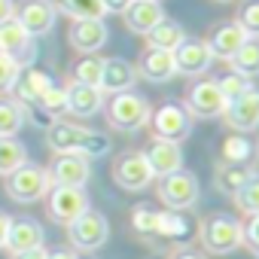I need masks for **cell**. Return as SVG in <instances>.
Returning a JSON list of instances; mask_svg holds the SVG:
<instances>
[{
    "label": "cell",
    "instance_id": "cell-1",
    "mask_svg": "<svg viewBox=\"0 0 259 259\" xmlns=\"http://www.w3.org/2000/svg\"><path fill=\"white\" fill-rule=\"evenodd\" d=\"M46 144L52 153H76L85 159H101L110 153V138L92 128L64 122V119H52L46 128Z\"/></svg>",
    "mask_w": 259,
    "mask_h": 259
},
{
    "label": "cell",
    "instance_id": "cell-2",
    "mask_svg": "<svg viewBox=\"0 0 259 259\" xmlns=\"http://www.w3.org/2000/svg\"><path fill=\"white\" fill-rule=\"evenodd\" d=\"M198 238H201L204 250H210L217 256H226V253H235L244 244V223H238L229 213H213L198 226Z\"/></svg>",
    "mask_w": 259,
    "mask_h": 259
},
{
    "label": "cell",
    "instance_id": "cell-3",
    "mask_svg": "<svg viewBox=\"0 0 259 259\" xmlns=\"http://www.w3.org/2000/svg\"><path fill=\"white\" fill-rule=\"evenodd\" d=\"M150 116H153L150 101L132 89L113 95L107 104V122L113 128H119V132H138V128H144L150 122Z\"/></svg>",
    "mask_w": 259,
    "mask_h": 259
},
{
    "label": "cell",
    "instance_id": "cell-4",
    "mask_svg": "<svg viewBox=\"0 0 259 259\" xmlns=\"http://www.w3.org/2000/svg\"><path fill=\"white\" fill-rule=\"evenodd\" d=\"M49 189H52L49 171L40 165H31V162H25L19 171H13L7 177V195L19 204H34V201L46 198Z\"/></svg>",
    "mask_w": 259,
    "mask_h": 259
},
{
    "label": "cell",
    "instance_id": "cell-5",
    "mask_svg": "<svg viewBox=\"0 0 259 259\" xmlns=\"http://www.w3.org/2000/svg\"><path fill=\"white\" fill-rule=\"evenodd\" d=\"M150 125H153V135L159 141H171V144H180L192 135V116L183 104L177 101H168L162 104L153 116H150Z\"/></svg>",
    "mask_w": 259,
    "mask_h": 259
},
{
    "label": "cell",
    "instance_id": "cell-6",
    "mask_svg": "<svg viewBox=\"0 0 259 259\" xmlns=\"http://www.w3.org/2000/svg\"><path fill=\"white\" fill-rule=\"evenodd\" d=\"M159 198L168 210H189L198 201V177L192 171H174L159 177Z\"/></svg>",
    "mask_w": 259,
    "mask_h": 259
},
{
    "label": "cell",
    "instance_id": "cell-7",
    "mask_svg": "<svg viewBox=\"0 0 259 259\" xmlns=\"http://www.w3.org/2000/svg\"><path fill=\"white\" fill-rule=\"evenodd\" d=\"M110 238V226H107V217L98 213V210H85L79 213L73 223H67V241L76 247V250H98L104 247Z\"/></svg>",
    "mask_w": 259,
    "mask_h": 259
},
{
    "label": "cell",
    "instance_id": "cell-8",
    "mask_svg": "<svg viewBox=\"0 0 259 259\" xmlns=\"http://www.w3.org/2000/svg\"><path fill=\"white\" fill-rule=\"evenodd\" d=\"M46 207H49V217L58 223V226H67L73 223L79 213L89 210V195L85 189L79 186H52L46 192Z\"/></svg>",
    "mask_w": 259,
    "mask_h": 259
},
{
    "label": "cell",
    "instance_id": "cell-9",
    "mask_svg": "<svg viewBox=\"0 0 259 259\" xmlns=\"http://www.w3.org/2000/svg\"><path fill=\"white\" fill-rule=\"evenodd\" d=\"M113 177L128 192H144L153 183L156 174H153V168H150V162H147L144 153H122L116 159V165H113Z\"/></svg>",
    "mask_w": 259,
    "mask_h": 259
},
{
    "label": "cell",
    "instance_id": "cell-10",
    "mask_svg": "<svg viewBox=\"0 0 259 259\" xmlns=\"http://www.w3.org/2000/svg\"><path fill=\"white\" fill-rule=\"evenodd\" d=\"M183 107L195 119H217V116L226 113V98H223V92H220V85L213 79H201V82H195L186 92V104Z\"/></svg>",
    "mask_w": 259,
    "mask_h": 259
},
{
    "label": "cell",
    "instance_id": "cell-11",
    "mask_svg": "<svg viewBox=\"0 0 259 259\" xmlns=\"http://www.w3.org/2000/svg\"><path fill=\"white\" fill-rule=\"evenodd\" d=\"M37 37H31L19 22H16V16L10 19V22H4L0 25V55H10L13 61H19L22 67H31V61H34V55H37V43H34Z\"/></svg>",
    "mask_w": 259,
    "mask_h": 259
},
{
    "label": "cell",
    "instance_id": "cell-12",
    "mask_svg": "<svg viewBox=\"0 0 259 259\" xmlns=\"http://www.w3.org/2000/svg\"><path fill=\"white\" fill-rule=\"evenodd\" d=\"M46 171H49L52 186H79V189H85V183L92 177L89 159L85 156H76V153H58L55 162Z\"/></svg>",
    "mask_w": 259,
    "mask_h": 259
},
{
    "label": "cell",
    "instance_id": "cell-13",
    "mask_svg": "<svg viewBox=\"0 0 259 259\" xmlns=\"http://www.w3.org/2000/svg\"><path fill=\"white\" fill-rule=\"evenodd\" d=\"M58 10L49 0H28V4L16 7V22L31 34V37H46L55 28Z\"/></svg>",
    "mask_w": 259,
    "mask_h": 259
},
{
    "label": "cell",
    "instance_id": "cell-14",
    "mask_svg": "<svg viewBox=\"0 0 259 259\" xmlns=\"http://www.w3.org/2000/svg\"><path fill=\"white\" fill-rule=\"evenodd\" d=\"M223 119L235 128V132L247 135L253 128H259V89L250 85L241 98H235L232 104H226V113Z\"/></svg>",
    "mask_w": 259,
    "mask_h": 259
},
{
    "label": "cell",
    "instance_id": "cell-15",
    "mask_svg": "<svg viewBox=\"0 0 259 259\" xmlns=\"http://www.w3.org/2000/svg\"><path fill=\"white\" fill-rule=\"evenodd\" d=\"M174 64H177V73H183V76H201L213 64V55H210V49H207L204 40L186 37L174 49Z\"/></svg>",
    "mask_w": 259,
    "mask_h": 259
},
{
    "label": "cell",
    "instance_id": "cell-16",
    "mask_svg": "<svg viewBox=\"0 0 259 259\" xmlns=\"http://www.w3.org/2000/svg\"><path fill=\"white\" fill-rule=\"evenodd\" d=\"M110 31L104 25V19H82L70 25V46L82 55H95L104 43H107Z\"/></svg>",
    "mask_w": 259,
    "mask_h": 259
},
{
    "label": "cell",
    "instance_id": "cell-17",
    "mask_svg": "<svg viewBox=\"0 0 259 259\" xmlns=\"http://www.w3.org/2000/svg\"><path fill=\"white\" fill-rule=\"evenodd\" d=\"M122 19H125V28H128V31L147 37V34L165 19V10H162L159 0H135V4L122 13Z\"/></svg>",
    "mask_w": 259,
    "mask_h": 259
},
{
    "label": "cell",
    "instance_id": "cell-18",
    "mask_svg": "<svg viewBox=\"0 0 259 259\" xmlns=\"http://www.w3.org/2000/svg\"><path fill=\"white\" fill-rule=\"evenodd\" d=\"M138 79V70L135 64H128L125 58H104V70H101V92L104 95H119V92H128Z\"/></svg>",
    "mask_w": 259,
    "mask_h": 259
},
{
    "label": "cell",
    "instance_id": "cell-19",
    "mask_svg": "<svg viewBox=\"0 0 259 259\" xmlns=\"http://www.w3.org/2000/svg\"><path fill=\"white\" fill-rule=\"evenodd\" d=\"M144 156H147V162H150L156 177H165V174H174V171L183 168V150H180V144H171V141H159L156 138L144 150Z\"/></svg>",
    "mask_w": 259,
    "mask_h": 259
},
{
    "label": "cell",
    "instance_id": "cell-20",
    "mask_svg": "<svg viewBox=\"0 0 259 259\" xmlns=\"http://www.w3.org/2000/svg\"><path fill=\"white\" fill-rule=\"evenodd\" d=\"M49 85H52V76H49L46 70H40V67L31 64V67H22V73H19V79H16V85H13L10 92L16 95L19 104L31 107V104L40 101V95H43Z\"/></svg>",
    "mask_w": 259,
    "mask_h": 259
},
{
    "label": "cell",
    "instance_id": "cell-21",
    "mask_svg": "<svg viewBox=\"0 0 259 259\" xmlns=\"http://www.w3.org/2000/svg\"><path fill=\"white\" fill-rule=\"evenodd\" d=\"M101 110H104V92L98 85H82V82L67 85V113H73L79 119H89Z\"/></svg>",
    "mask_w": 259,
    "mask_h": 259
},
{
    "label": "cell",
    "instance_id": "cell-22",
    "mask_svg": "<svg viewBox=\"0 0 259 259\" xmlns=\"http://www.w3.org/2000/svg\"><path fill=\"white\" fill-rule=\"evenodd\" d=\"M244 40H247V34H244L235 22H226V25H217L204 43H207V49H210V55H213V58L229 61V58L244 46Z\"/></svg>",
    "mask_w": 259,
    "mask_h": 259
},
{
    "label": "cell",
    "instance_id": "cell-23",
    "mask_svg": "<svg viewBox=\"0 0 259 259\" xmlns=\"http://www.w3.org/2000/svg\"><path fill=\"white\" fill-rule=\"evenodd\" d=\"M138 73L150 82H168L174 73H177V64H174V52H165V49H150L141 55V64H138Z\"/></svg>",
    "mask_w": 259,
    "mask_h": 259
},
{
    "label": "cell",
    "instance_id": "cell-24",
    "mask_svg": "<svg viewBox=\"0 0 259 259\" xmlns=\"http://www.w3.org/2000/svg\"><path fill=\"white\" fill-rule=\"evenodd\" d=\"M43 226L37 220H13L10 223V235H7V250L10 253H25V250H37L43 247Z\"/></svg>",
    "mask_w": 259,
    "mask_h": 259
},
{
    "label": "cell",
    "instance_id": "cell-25",
    "mask_svg": "<svg viewBox=\"0 0 259 259\" xmlns=\"http://www.w3.org/2000/svg\"><path fill=\"white\" fill-rule=\"evenodd\" d=\"M195 235V223L186 217V210H159V235L171 244H186Z\"/></svg>",
    "mask_w": 259,
    "mask_h": 259
},
{
    "label": "cell",
    "instance_id": "cell-26",
    "mask_svg": "<svg viewBox=\"0 0 259 259\" xmlns=\"http://www.w3.org/2000/svg\"><path fill=\"white\" fill-rule=\"evenodd\" d=\"M253 177H259V174H256V168H250L247 162H241V165H220V168H217V180H213V183H217V189H220V192H226V195H232V198H235V195H238L250 180H253Z\"/></svg>",
    "mask_w": 259,
    "mask_h": 259
},
{
    "label": "cell",
    "instance_id": "cell-27",
    "mask_svg": "<svg viewBox=\"0 0 259 259\" xmlns=\"http://www.w3.org/2000/svg\"><path fill=\"white\" fill-rule=\"evenodd\" d=\"M183 40H186L183 25H180V22H171V19H162V22L147 34V46H150V49H165V52H174Z\"/></svg>",
    "mask_w": 259,
    "mask_h": 259
},
{
    "label": "cell",
    "instance_id": "cell-28",
    "mask_svg": "<svg viewBox=\"0 0 259 259\" xmlns=\"http://www.w3.org/2000/svg\"><path fill=\"white\" fill-rule=\"evenodd\" d=\"M256 153V147L247 141V135H241V132H235V135H229V138H223L220 141V165H241V162H247L250 156Z\"/></svg>",
    "mask_w": 259,
    "mask_h": 259
},
{
    "label": "cell",
    "instance_id": "cell-29",
    "mask_svg": "<svg viewBox=\"0 0 259 259\" xmlns=\"http://www.w3.org/2000/svg\"><path fill=\"white\" fill-rule=\"evenodd\" d=\"M229 64H232V70L235 73H241L244 79H256L259 76V40H244V46L229 58Z\"/></svg>",
    "mask_w": 259,
    "mask_h": 259
},
{
    "label": "cell",
    "instance_id": "cell-30",
    "mask_svg": "<svg viewBox=\"0 0 259 259\" xmlns=\"http://www.w3.org/2000/svg\"><path fill=\"white\" fill-rule=\"evenodd\" d=\"M25 119V104H19L16 98H0V138H16Z\"/></svg>",
    "mask_w": 259,
    "mask_h": 259
},
{
    "label": "cell",
    "instance_id": "cell-31",
    "mask_svg": "<svg viewBox=\"0 0 259 259\" xmlns=\"http://www.w3.org/2000/svg\"><path fill=\"white\" fill-rule=\"evenodd\" d=\"M28 162V147L16 138H0V177H10Z\"/></svg>",
    "mask_w": 259,
    "mask_h": 259
},
{
    "label": "cell",
    "instance_id": "cell-32",
    "mask_svg": "<svg viewBox=\"0 0 259 259\" xmlns=\"http://www.w3.org/2000/svg\"><path fill=\"white\" fill-rule=\"evenodd\" d=\"M55 10H61V13L70 16L73 22H82V19H104V16H107L104 0H61Z\"/></svg>",
    "mask_w": 259,
    "mask_h": 259
},
{
    "label": "cell",
    "instance_id": "cell-33",
    "mask_svg": "<svg viewBox=\"0 0 259 259\" xmlns=\"http://www.w3.org/2000/svg\"><path fill=\"white\" fill-rule=\"evenodd\" d=\"M101 70H104V58L82 55V58L73 64L70 76H73V82H82V85H101Z\"/></svg>",
    "mask_w": 259,
    "mask_h": 259
},
{
    "label": "cell",
    "instance_id": "cell-34",
    "mask_svg": "<svg viewBox=\"0 0 259 259\" xmlns=\"http://www.w3.org/2000/svg\"><path fill=\"white\" fill-rule=\"evenodd\" d=\"M34 107H40L46 116L58 119L61 113H67V85H55V82H52V85L40 95V101H37Z\"/></svg>",
    "mask_w": 259,
    "mask_h": 259
},
{
    "label": "cell",
    "instance_id": "cell-35",
    "mask_svg": "<svg viewBox=\"0 0 259 259\" xmlns=\"http://www.w3.org/2000/svg\"><path fill=\"white\" fill-rule=\"evenodd\" d=\"M132 226H135L138 235L156 238V235H159V210H153V207H147V204L135 207V210H132Z\"/></svg>",
    "mask_w": 259,
    "mask_h": 259
},
{
    "label": "cell",
    "instance_id": "cell-36",
    "mask_svg": "<svg viewBox=\"0 0 259 259\" xmlns=\"http://www.w3.org/2000/svg\"><path fill=\"white\" fill-rule=\"evenodd\" d=\"M235 25H238L250 40H259V0H247V4L238 10Z\"/></svg>",
    "mask_w": 259,
    "mask_h": 259
},
{
    "label": "cell",
    "instance_id": "cell-37",
    "mask_svg": "<svg viewBox=\"0 0 259 259\" xmlns=\"http://www.w3.org/2000/svg\"><path fill=\"white\" fill-rule=\"evenodd\" d=\"M217 85H220V92H223L226 104H232V101H235V98H241V95H244V92H247L253 82H250V79H244L241 73H235V70H232V73H226V76H223Z\"/></svg>",
    "mask_w": 259,
    "mask_h": 259
},
{
    "label": "cell",
    "instance_id": "cell-38",
    "mask_svg": "<svg viewBox=\"0 0 259 259\" xmlns=\"http://www.w3.org/2000/svg\"><path fill=\"white\" fill-rule=\"evenodd\" d=\"M235 204L247 213V217H253V213H259V177H253L238 195H235Z\"/></svg>",
    "mask_w": 259,
    "mask_h": 259
},
{
    "label": "cell",
    "instance_id": "cell-39",
    "mask_svg": "<svg viewBox=\"0 0 259 259\" xmlns=\"http://www.w3.org/2000/svg\"><path fill=\"white\" fill-rule=\"evenodd\" d=\"M19 73H22V64L19 61H13L10 55H0V92H10L16 85Z\"/></svg>",
    "mask_w": 259,
    "mask_h": 259
},
{
    "label": "cell",
    "instance_id": "cell-40",
    "mask_svg": "<svg viewBox=\"0 0 259 259\" xmlns=\"http://www.w3.org/2000/svg\"><path fill=\"white\" fill-rule=\"evenodd\" d=\"M244 244L253 250V256H259V213H253L244 223Z\"/></svg>",
    "mask_w": 259,
    "mask_h": 259
},
{
    "label": "cell",
    "instance_id": "cell-41",
    "mask_svg": "<svg viewBox=\"0 0 259 259\" xmlns=\"http://www.w3.org/2000/svg\"><path fill=\"white\" fill-rule=\"evenodd\" d=\"M135 4V0H104V10L107 13H116V16H122L128 7H132Z\"/></svg>",
    "mask_w": 259,
    "mask_h": 259
},
{
    "label": "cell",
    "instance_id": "cell-42",
    "mask_svg": "<svg viewBox=\"0 0 259 259\" xmlns=\"http://www.w3.org/2000/svg\"><path fill=\"white\" fill-rule=\"evenodd\" d=\"M168 259H207L204 253H198V250H189V247H177Z\"/></svg>",
    "mask_w": 259,
    "mask_h": 259
},
{
    "label": "cell",
    "instance_id": "cell-43",
    "mask_svg": "<svg viewBox=\"0 0 259 259\" xmlns=\"http://www.w3.org/2000/svg\"><path fill=\"white\" fill-rule=\"evenodd\" d=\"M13 16H16V4H13V0H0V25L10 22Z\"/></svg>",
    "mask_w": 259,
    "mask_h": 259
},
{
    "label": "cell",
    "instance_id": "cell-44",
    "mask_svg": "<svg viewBox=\"0 0 259 259\" xmlns=\"http://www.w3.org/2000/svg\"><path fill=\"white\" fill-rule=\"evenodd\" d=\"M10 223H13V217H10V213H4V210H0V247H7V235H10Z\"/></svg>",
    "mask_w": 259,
    "mask_h": 259
},
{
    "label": "cell",
    "instance_id": "cell-45",
    "mask_svg": "<svg viewBox=\"0 0 259 259\" xmlns=\"http://www.w3.org/2000/svg\"><path fill=\"white\" fill-rule=\"evenodd\" d=\"M13 259H46V250L37 247V250H25V253H13Z\"/></svg>",
    "mask_w": 259,
    "mask_h": 259
},
{
    "label": "cell",
    "instance_id": "cell-46",
    "mask_svg": "<svg viewBox=\"0 0 259 259\" xmlns=\"http://www.w3.org/2000/svg\"><path fill=\"white\" fill-rule=\"evenodd\" d=\"M46 259H79L73 250H52V253H46Z\"/></svg>",
    "mask_w": 259,
    "mask_h": 259
},
{
    "label": "cell",
    "instance_id": "cell-47",
    "mask_svg": "<svg viewBox=\"0 0 259 259\" xmlns=\"http://www.w3.org/2000/svg\"><path fill=\"white\" fill-rule=\"evenodd\" d=\"M153 259H165V256H153Z\"/></svg>",
    "mask_w": 259,
    "mask_h": 259
},
{
    "label": "cell",
    "instance_id": "cell-48",
    "mask_svg": "<svg viewBox=\"0 0 259 259\" xmlns=\"http://www.w3.org/2000/svg\"><path fill=\"white\" fill-rule=\"evenodd\" d=\"M223 4H229V0H223Z\"/></svg>",
    "mask_w": 259,
    "mask_h": 259
},
{
    "label": "cell",
    "instance_id": "cell-49",
    "mask_svg": "<svg viewBox=\"0 0 259 259\" xmlns=\"http://www.w3.org/2000/svg\"><path fill=\"white\" fill-rule=\"evenodd\" d=\"M256 153H259V147H256Z\"/></svg>",
    "mask_w": 259,
    "mask_h": 259
}]
</instances>
